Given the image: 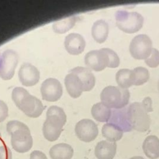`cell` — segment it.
Listing matches in <instances>:
<instances>
[{
	"instance_id": "obj_9",
	"label": "cell",
	"mask_w": 159,
	"mask_h": 159,
	"mask_svg": "<svg viewBox=\"0 0 159 159\" xmlns=\"http://www.w3.org/2000/svg\"><path fill=\"white\" fill-rule=\"evenodd\" d=\"M77 137L84 142L93 141L98 135L97 124L92 120L84 119L78 121L75 127Z\"/></svg>"
},
{
	"instance_id": "obj_7",
	"label": "cell",
	"mask_w": 159,
	"mask_h": 159,
	"mask_svg": "<svg viewBox=\"0 0 159 159\" xmlns=\"http://www.w3.org/2000/svg\"><path fill=\"white\" fill-rule=\"evenodd\" d=\"M152 50V40L145 34H140L134 37L130 43V55L137 60H145L151 54Z\"/></svg>"
},
{
	"instance_id": "obj_31",
	"label": "cell",
	"mask_w": 159,
	"mask_h": 159,
	"mask_svg": "<svg viewBox=\"0 0 159 159\" xmlns=\"http://www.w3.org/2000/svg\"><path fill=\"white\" fill-rule=\"evenodd\" d=\"M129 159H144L142 157H140V156H135V157H133Z\"/></svg>"
},
{
	"instance_id": "obj_14",
	"label": "cell",
	"mask_w": 159,
	"mask_h": 159,
	"mask_svg": "<svg viewBox=\"0 0 159 159\" xmlns=\"http://www.w3.org/2000/svg\"><path fill=\"white\" fill-rule=\"evenodd\" d=\"M117 144L108 140H101L95 147L94 154L98 159H113L116 153Z\"/></svg>"
},
{
	"instance_id": "obj_1",
	"label": "cell",
	"mask_w": 159,
	"mask_h": 159,
	"mask_svg": "<svg viewBox=\"0 0 159 159\" xmlns=\"http://www.w3.org/2000/svg\"><path fill=\"white\" fill-rule=\"evenodd\" d=\"M6 130L11 135V144L16 152L24 153L32 148L33 139L29 128L24 123L10 120L6 125Z\"/></svg>"
},
{
	"instance_id": "obj_18",
	"label": "cell",
	"mask_w": 159,
	"mask_h": 159,
	"mask_svg": "<svg viewBox=\"0 0 159 159\" xmlns=\"http://www.w3.org/2000/svg\"><path fill=\"white\" fill-rule=\"evenodd\" d=\"M142 149L148 158H159V139L153 135L147 137L143 142Z\"/></svg>"
},
{
	"instance_id": "obj_17",
	"label": "cell",
	"mask_w": 159,
	"mask_h": 159,
	"mask_svg": "<svg viewBox=\"0 0 159 159\" xmlns=\"http://www.w3.org/2000/svg\"><path fill=\"white\" fill-rule=\"evenodd\" d=\"M73 153L72 147L66 143L55 144L49 151V155L52 159H71Z\"/></svg>"
},
{
	"instance_id": "obj_27",
	"label": "cell",
	"mask_w": 159,
	"mask_h": 159,
	"mask_svg": "<svg viewBox=\"0 0 159 159\" xmlns=\"http://www.w3.org/2000/svg\"><path fill=\"white\" fill-rule=\"evenodd\" d=\"M145 61L149 67H157L159 65V51L156 48H152L151 54L145 60Z\"/></svg>"
},
{
	"instance_id": "obj_4",
	"label": "cell",
	"mask_w": 159,
	"mask_h": 159,
	"mask_svg": "<svg viewBox=\"0 0 159 159\" xmlns=\"http://www.w3.org/2000/svg\"><path fill=\"white\" fill-rule=\"evenodd\" d=\"M152 111L153 109L147 107L142 102H135L130 104L126 113L132 128L141 132L147 131L150 125V118L148 112Z\"/></svg>"
},
{
	"instance_id": "obj_20",
	"label": "cell",
	"mask_w": 159,
	"mask_h": 159,
	"mask_svg": "<svg viewBox=\"0 0 159 159\" xmlns=\"http://www.w3.org/2000/svg\"><path fill=\"white\" fill-rule=\"evenodd\" d=\"M91 112L93 118L100 122L109 121L112 115L111 108L101 102L94 104L91 108Z\"/></svg>"
},
{
	"instance_id": "obj_12",
	"label": "cell",
	"mask_w": 159,
	"mask_h": 159,
	"mask_svg": "<svg viewBox=\"0 0 159 159\" xmlns=\"http://www.w3.org/2000/svg\"><path fill=\"white\" fill-rule=\"evenodd\" d=\"M66 50L71 55H78L85 48L86 42L84 37L77 33H71L65 37L64 41Z\"/></svg>"
},
{
	"instance_id": "obj_13",
	"label": "cell",
	"mask_w": 159,
	"mask_h": 159,
	"mask_svg": "<svg viewBox=\"0 0 159 159\" xmlns=\"http://www.w3.org/2000/svg\"><path fill=\"white\" fill-rule=\"evenodd\" d=\"M70 73L76 75L81 80L83 86V91H91L95 85V76L88 68L83 66H76L70 71Z\"/></svg>"
},
{
	"instance_id": "obj_21",
	"label": "cell",
	"mask_w": 159,
	"mask_h": 159,
	"mask_svg": "<svg viewBox=\"0 0 159 159\" xmlns=\"http://www.w3.org/2000/svg\"><path fill=\"white\" fill-rule=\"evenodd\" d=\"M101 131L102 136L112 142H116L121 139L124 132L119 126L110 122L104 124Z\"/></svg>"
},
{
	"instance_id": "obj_26",
	"label": "cell",
	"mask_w": 159,
	"mask_h": 159,
	"mask_svg": "<svg viewBox=\"0 0 159 159\" xmlns=\"http://www.w3.org/2000/svg\"><path fill=\"white\" fill-rule=\"evenodd\" d=\"M149 77V71L146 68L139 66L132 70L133 85H142L148 80Z\"/></svg>"
},
{
	"instance_id": "obj_22",
	"label": "cell",
	"mask_w": 159,
	"mask_h": 159,
	"mask_svg": "<svg viewBox=\"0 0 159 159\" xmlns=\"http://www.w3.org/2000/svg\"><path fill=\"white\" fill-rule=\"evenodd\" d=\"M109 122L119 126L124 132H129L132 129L128 121L126 111H114L112 113Z\"/></svg>"
},
{
	"instance_id": "obj_3",
	"label": "cell",
	"mask_w": 159,
	"mask_h": 159,
	"mask_svg": "<svg viewBox=\"0 0 159 159\" xmlns=\"http://www.w3.org/2000/svg\"><path fill=\"white\" fill-rule=\"evenodd\" d=\"M84 63L89 69L99 71L106 67L117 68L119 65L120 60L114 51L108 48H102L88 52L84 57Z\"/></svg>"
},
{
	"instance_id": "obj_16",
	"label": "cell",
	"mask_w": 159,
	"mask_h": 159,
	"mask_svg": "<svg viewBox=\"0 0 159 159\" xmlns=\"http://www.w3.org/2000/svg\"><path fill=\"white\" fill-rule=\"evenodd\" d=\"M45 120L63 128L66 121V116L62 108L57 106H52L47 109Z\"/></svg>"
},
{
	"instance_id": "obj_30",
	"label": "cell",
	"mask_w": 159,
	"mask_h": 159,
	"mask_svg": "<svg viewBox=\"0 0 159 159\" xmlns=\"http://www.w3.org/2000/svg\"><path fill=\"white\" fill-rule=\"evenodd\" d=\"M30 159H48L46 155L40 150H34L30 154Z\"/></svg>"
},
{
	"instance_id": "obj_11",
	"label": "cell",
	"mask_w": 159,
	"mask_h": 159,
	"mask_svg": "<svg viewBox=\"0 0 159 159\" xmlns=\"http://www.w3.org/2000/svg\"><path fill=\"white\" fill-rule=\"evenodd\" d=\"M18 76L22 85L32 86L39 82L40 72L33 65L29 63H24L19 68Z\"/></svg>"
},
{
	"instance_id": "obj_32",
	"label": "cell",
	"mask_w": 159,
	"mask_h": 159,
	"mask_svg": "<svg viewBox=\"0 0 159 159\" xmlns=\"http://www.w3.org/2000/svg\"><path fill=\"white\" fill-rule=\"evenodd\" d=\"M157 88H158V92H159V80L158 81V84H157Z\"/></svg>"
},
{
	"instance_id": "obj_33",
	"label": "cell",
	"mask_w": 159,
	"mask_h": 159,
	"mask_svg": "<svg viewBox=\"0 0 159 159\" xmlns=\"http://www.w3.org/2000/svg\"><path fill=\"white\" fill-rule=\"evenodd\" d=\"M1 139V132H0V140Z\"/></svg>"
},
{
	"instance_id": "obj_28",
	"label": "cell",
	"mask_w": 159,
	"mask_h": 159,
	"mask_svg": "<svg viewBox=\"0 0 159 159\" xmlns=\"http://www.w3.org/2000/svg\"><path fill=\"white\" fill-rule=\"evenodd\" d=\"M0 159H12V152L6 145L0 146Z\"/></svg>"
},
{
	"instance_id": "obj_8",
	"label": "cell",
	"mask_w": 159,
	"mask_h": 159,
	"mask_svg": "<svg viewBox=\"0 0 159 159\" xmlns=\"http://www.w3.org/2000/svg\"><path fill=\"white\" fill-rule=\"evenodd\" d=\"M18 55L13 50H6L0 57V77L4 80H11L18 63Z\"/></svg>"
},
{
	"instance_id": "obj_15",
	"label": "cell",
	"mask_w": 159,
	"mask_h": 159,
	"mask_svg": "<svg viewBox=\"0 0 159 159\" xmlns=\"http://www.w3.org/2000/svg\"><path fill=\"white\" fill-rule=\"evenodd\" d=\"M65 85L68 93L73 98H78L83 91V86L81 80L74 73H69L66 75Z\"/></svg>"
},
{
	"instance_id": "obj_10",
	"label": "cell",
	"mask_w": 159,
	"mask_h": 159,
	"mask_svg": "<svg viewBox=\"0 0 159 159\" xmlns=\"http://www.w3.org/2000/svg\"><path fill=\"white\" fill-rule=\"evenodd\" d=\"M40 93L43 100L49 102L57 101L62 96V85L56 78H47L41 84Z\"/></svg>"
},
{
	"instance_id": "obj_23",
	"label": "cell",
	"mask_w": 159,
	"mask_h": 159,
	"mask_svg": "<svg viewBox=\"0 0 159 159\" xmlns=\"http://www.w3.org/2000/svg\"><path fill=\"white\" fill-rule=\"evenodd\" d=\"M63 128L55 125L47 120H45L43 127L42 132L44 137L49 142L56 141L60 137Z\"/></svg>"
},
{
	"instance_id": "obj_6",
	"label": "cell",
	"mask_w": 159,
	"mask_h": 159,
	"mask_svg": "<svg viewBox=\"0 0 159 159\" xmlns=\"http://www.w3.org/2000/svg\"><path fill=\"white\" fill-rule=\"evenodd\" d=\"M115 17L117 27L128 34L138 32L143 24V16L137 12L119 10L116 12Z\"/></svg>"
},
{
	"instance_id": "obj_19",
	"label": "cell",
	"mask_w": 159,
	"mask_h": 159,
	"mask_svg": "<svg viewBox=\"0 0 159 159\" xmlns=\"http://www.w3.org/2000/svg\"><path fill=\"white\" fill-rule=\"evenodd\" d=\"M109 33V25L104 20H98L94 22L91 28V35L94 40L101 43L106 41Z\"/></svg>"
},
{
	"instance_id": "obj_24",
	"label": "cell",
	"mask_w": 159,
	"mask_h": 159,
	"mask_svg": "<svg viewBox=\"0 0 159 159\" xmlns=\"http://www.w3.org/2000/svg\"><path fill=\"white\" fill-rule=\"evenodd\" d=\"M77 20L76 16H70L64 19L56 21L52 25L53 31L58 34H63L71 29Z\"/></svg>"
},
{
	"instance_id": "obj_2",
	"label": "cell",
	"mask_w": 159,
	"mask_h": 159,
	"mask_svg": "<svg viewBox=\"0 0 159 159\" xmlns=\"http://www.w3.org/2000/svg\"><path fill=\"white\" fill-rule=\"evenodd\" d=\"M12 99L16 106L30 117H39L45 109L40 99L22 87H16L12 89Z\"/></svg>"
},
{
	"instance_id": "obj_25",
	"label": "cell",
	"mask_w": 159,
	"mask_h": 159,
	"mask_svg": "<svg viewBox=\"0 0 159 159\" xmlns=\"http://www.w3.org/2000/svg\"><path fill=\"white\" fill-rule=\"evenodd\" d=\"M116 82L119 86L127 89L133 85L132 70L129 69H120L116 75Z\"/></svg>"
},
{
	"instance_id": "obj_5",
	"label": "cell",
	"mask_w": 159,
	"mask_h": 159,
	"mask_svg": "<svg viewBox=\"0 0 159 159\" xmlns=\"http://www.w3.org/2000/svg\"><path fill=\"white\" fill-rule=\"evenodd\" d=\"M101 102L109 108L121 109L127 105L130 93L127 89L119 86H109L104 88L101 93Z\"/></svg>"
},
{
	"instance_id": "obj_29",
	"label": "cell",
	"mask_w": 159,
	"mask_h": 159,
	"mask_svg": "<svg viewBox=\"0 0 159 159\" xmlns=\"http://www.w3.org/2000/svg\"><path fill=\"white\" fill-rule=\"evenodd\" d=\"M8 116V107L2 101L0 100V122L4 121Z\"/></svg>"
}]
</instances>
